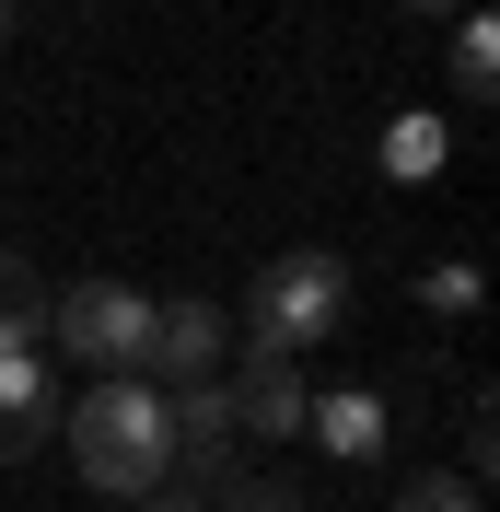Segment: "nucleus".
I'll list each match as a JSON object with an SVG mask.
<instances>
[{"label": "nucleus", "instance_id": "9b49d317", "mask_svg": "<svg viewBox=\"0 0 500 512\" xmlns=\"http://www.w3.org/2000/svg\"><path fill=\"white\" fill-rule=\"evenodd\" d=\"M384 175H442V128L431 117H396L384 128Z\"/></svg>", "mask_w": 500, "mask_h": 512}, {"label": "nucleus", "instance_id": "423d86ee", "mask_svg": "<svg viewBox=\"0 0 500 512\" xmlns=\"http://www.w3.org/2000/svg\"><path fill=\"white\" fill-rule=\"evenodd\" d=\"M221 396H233V431H256V443H291V431H303V373H291V350H245V373L221 384Z\"/></svg>", "mask_w": 500, "mask_h": 512}, {"label": "nucleus", "instance_id": "f3484780", "mask_svg": "<svg viewBox=\"0 0 500 512\" xmlns=\"http://www.w3.org/2000/svg\"><path fill=\"white\" fill-rule=\"evenodd\" d=\"M140 512H210V501H187V489H152V501H140Z\"/></svg>", "mask_w": 500, "mask_h": 512}, {"label": "nucleus", "instance_id": "4468645a", "mask_svg": "<svg viewBox=\"0 0 500 512\" xmlns=\"http://www.w3.org/2000/svg\"><path fill=\"white\" fill-rule=\"evenodd\" d=\"M489 466H500V419H489V396L466 408V489H489Z\"/></svg>", "mask_w": 500, "mask_h": 512}, {"label": "nucleus", "instance_id": "ddd939ff", "mask_svg": "<svg viewBox=\"0 0 500 512\" xmlns=\"http://www.w3.org/2000/svg\"><path fill=\"white\" fill-rule=\"evenodd\" d=\"M384 512H477V489H466V478H407Z\"/></svg>", "mask_w": 500, "mask_h": 512}, {"label": "nucleus", "instance_id": "f8f14e48", "mask_svg": "<svg viewBox=\"0 0 500 512\" xmlns=\"http://www.w3.org/2000/svg\"><path fill=\"white\" fill-rule=\"evenodd\" d=\"M210 512H314V501H303L291 478H221V501H210Z\"/></svg>", "mask_w": 500, "mask_h": 512}, {"label": "nucleus", "instance_id": "dca6fc26", "mask_svg": "<svg viewBox=\"0 0 500 512\" xmlns=\"http://www.w3.org/2000/svg\"><path fill=\"white\" fill-rule=\"evenodd\" d=\"M396 12H419V24H454V12H466V0H396Z\"/></svg>", "mask_w": 500, "mask_h": 512}, {"label": "nucleus", "instance_id": "f03ea898", "mask_svg": "<svg viewBox=\"0 0 500 512\" xmlns=\"http://www.w3.org/2000/svg\"><path fill=\"white\" fill-rule=\"evenodd\" d=\"M349 326V268L326 245H303V256H280L268 280H256V303H245V350H291L303 361L314 338H338Z\"/></svg>", "mask_w": 500, "mask_h": 512}, {"label": "nucleus", "instance_id": "20e7f679", "mask_svg": "<svg viewBox=\"0 0 500 512\" xmlns=\"http://www.w3.org/2000/svg\"><path fill=\"white\" fill-rule=\"evenodd\" d=\"M221 361H233V315L221 303H198V291H175V303H152V350H140V384H210Z\"/></svg>", "mask_w": 500, "mask_h": 512}, {"label": "nucleus", "instance_id": "0eeeda50", "mask_svg": "<svg viewBox=\"0 0 500 512\" xmlns=\"http://www.w3.org/2000/svg\"><path fill=\"white\" fill-rule=\"evenodd\" d=\"M47 431H59V384H47V361H35V350H0V466H24Z\"/></svg>", "mask_w": 500, "mask_h": 512}, {"label": "nucleus", "instance_id": "39448f33", "mask_svg": "<svg viewBox=\"0 0 500 512\" xmlns=\"http://www.w3.org/2000/svg\"><path fill=\"white\" fill-rule=\"evenodd\" d=\"M163 419H175V478H163V489L221 501V478H233V396H221V373H210V384H175Z\"/></svg>", "mask_w": 500, "mask_h": 512}, {"label": "nucleus", "instance_id": "f257e3e1", "mask_svg": "<svg viewBox=\"0 0 500 512\" xmlns=\"http://www.w3.org/2000/svg\"><path fill=\"white\" fill-rule=\"evenodd\" d=\"M70 466L105 489V501H152L175 478V419H163V384L105 373L94 396H70Z\"/></svg>", "mask_w": 500, "mask_h": 512}, {"label": "nucleus", "instance_id": "9d476101", "mask_svg": "<svg viewBox=\"0 0 500 512\" xmlns=\"http://www.w3.org/2000/svg\"><path fill=\"white\" fill-rule=\"evenodd\" d=\"M454 94H466V105L500 94V24H489V12H454Z\"/></svg>", "mask_w": 500, "mask_h": 512}, {"label": "nucleus", "instance_id": "1a4fd4ad", "mask_svg": "<svg viewBox=\"0 0 500 512\" xmlns=\"http://www.w3.org/2000/svg\"><path fill=\"white\" fill-rule=\"evenodd\" d=\"M0 350H47V280L12 245H0Z\"/></svg>", "mask_w": 500, "mask_h": 512}, {"label": "nucleus", "instance_id": "7ed1b4c3", "mask_svg": "<svg viewBox=\"0 0 500 512\" xmlns=\"http://www.w3.org/2000/svg\"><path fill=\"white\" fill-rule=\"evenodd\" d=\"M47 338H59L70 361H94V373H140L152 303H140L128 280H70V291H47Z\"/></svg>", "mask_w": 500, "mask_h": 512}, {"label": "nucleus", "instance_id": "a211bd4d", "mask_svg": "<svg viewBox=\"0 0 500 512\" xmlns=\"http://www.w3.org/2000/svg\"><path fill=\"white\" fill-rule=\"evenodd\" d=\"M0 35H12V0H0Z\"/></svg>", "mask_w": 500, "mask_h": 512}, {"label": "nucleus", "instance_id": "6e6552de", "mask_svg": "<svg viewBox=\"0 0 500 512\" xmlns=\"http://www.w3.org/2000/svg\"><path fill=\"white\" fill-rule=\"evenodd\" d=\"M303 431L338 454V466H361V454H384V396H349V384H338V396H314V408H303Z\"/></svg>", "mask_w": 500, "mask_h": 512}, {"label": "nucleus", "instance_id": "2eb2a0df", "mask_svg": "<svg viewBox=\"0 0 500 512\" xmlns=\"http://www.w3.org/2000/svg\"><path fill=\"white\" fill-rule=\"evenodd\" d=\"M419 303H431V315H477V268H431Z\"/></svg>", "mask_w": 500, "mask_h": 512}]
</instances>
